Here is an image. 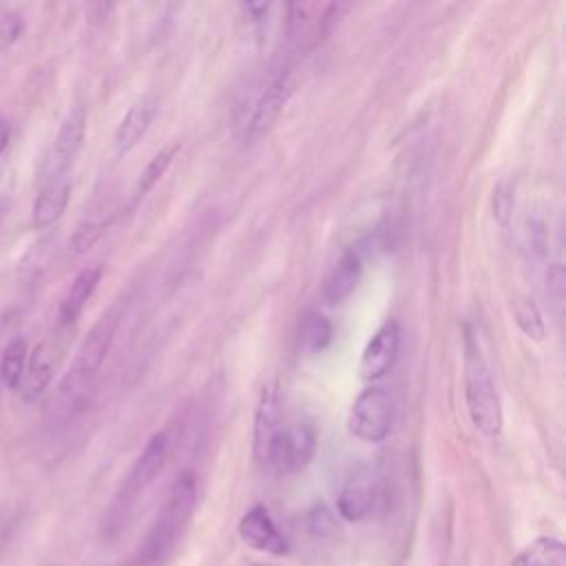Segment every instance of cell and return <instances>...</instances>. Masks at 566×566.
<instances>
[{
	"label": "cell",
	"instance_id": "obj_13",
	"mask_svg": "<svg viewBox=\"0 0 566 566\" xmlns=\"http://www.w3.org/2000/svg\"><path fill=\"white\" fill-rule=\"evenodd\" d=\"M58 366V346L54 339H47L34 348L30 363L25 368L23 383L19 388L25 403H36L50 388Z\"/></svg>",
	"mask_w": 566,
	"mask_h": 566
},
{
	"label": "cell",
	"instance_id": "obj_28",
	"mask_svg": "<svg viewBox=\"0 0 566 566\" xmlns=\"http://www.w3.org/2000/svg\"><path fill=\"white\" fill-rule=\"evenodd\" d=\"M10 140H12V127L6 118H0V155H3L10 146Z\"/></svg>",
	"mask_w": 566,
	"mask_h": 566
},
{
	"label": "cell",
	"instance_id": "obj_18",
	"mask_svg": "<svg viewBox=\"0 0 566 566\" xmlns=\"http://www.w3.org/2000/svg\"><path fill=\"white\" fill-rule=\"evenodd\" d=\"M513 566H566V548L557 537H537L524 546Z\"/></svg>",
	"mask_w": 566,
	"mask_h": 566
},
{
	"label": "cell",
	"instance_id": "obj_20",
	"mask_svg": "<svg viewBox=\"0 0 566 566\" xmlns=\"http://www.w3.org/2000/svg\"><path fill=\"white\" fill-rule=\"evenodd\" d=\"M330 341H333L330 322L319 313H311L304 322V328H302V346L308 352H322V350L328 348Z\"/></svg>",
	"mask_w": 566,
	"mask_h": 566
},
{
	"label": "cell",
	"instance_id": "obj_3",
	"mask_svg": "<svg viewBox=\"0 0 566 566\" xmlns=\"http://www.w3.org/2000/svg\"><path fill=\"white\" fill-rule=\"evenodd\" d=\"M462 346H465L462 377H465V401H467L469 418L480 434H485L489 438H498L502 432V425H504L502 403H500V394L496 390L491 368H489V363L482 355L480 341L471 328L465 330Z\"/></svg>",
	"mask_w": 566,
	"mask_h": 566
},
{
	"label": "cell",
	"instance_id": "obj_17",
	"mask_svg": "<svg viewBox=\"0 0 566 566\" xmlns=\"http://www.w3.org/2000/svg\"><path fill=\"white\" fill-rule=\"evenodd\" d=\"M102 279V268L100 265H91L85 268L72 283L69 293L65 295L63 304H61V313H58V324L61 328L74 326L78 322V317L83 315L87 302L94 297V293L98 291V283Z\"/></svg>",
	"mask_w": 566,
	"mask_h": 566
},
{
	"label": "cell",
	"instance_id": "obj_2",
	"mask_svg": "<svg viewBox=\"0 0 566 566\" xmlns=\"http://www.w3.org/2000/svg\"><path fill=\"white\" fill-rule=\"evenodd\" d=\"M197 504V478L182 471L168 487L166 500L140 548V566H162L184 535Z\"/></svg>",
	"mask_w": 566,
	"mask_h": 566
},
{
	"label": "cell",
	"instance_id": "obj_16",
	"mask_svg": "<svg viewBox=\"0 0 566 566\" xmlns=\"http://www.w3.org/2000/svg\"><path fill=\"white\" fill-rule=\"evenodd\" d=\"M72 199V177L69 175H54L47 177L43 191L36 197L34 204V226L36 228H50L56 224Z\"/></svg>",
	"mask_w": 566,
	"mask_h": 566
},
{
	"label": "cell",
	"instance_id": "obj_14",
	"mask_svg": "<svg viewBox=\"0 0 566 566\" xmlns=\"http://www.w3.org/2000/svg\"><path fill=\"white\" fill-rule=\"evenodd\" d=\"M157 107H160L157 98L153 94H146L138 102H133V107L124 113L113 138V146L120 157L131 153L142 142V138L146 135V131L155 120Z\"/></svg>",
	"mask_w": 566,
	"mask_h": 566
},
{
	"label": "cell",
	"instance_id": "obj_8",
	"mask_svg": "<svg viewBox=\"0 0 566 566\" xmlns=\"http://www.w3.org/2000/svg\"><path fill=\"white\" fill-rule=\"evenodd\" d=\"M341 6L335 3H293L289 8L286 34L297 52H313L330 34Z\"/></svg>",
	"mask_w": 566,
	"mask_h": 566
},
{
	"label": "cell",
	"instance_id": "obj_10",
	"mask_svg": "<svg viewBox=\"0 0 566 566\" xmlns=\"http://www.w3.org/2000/svg\"><path fill=\"white\" fill-rule=\"evenodd\" d=\"M399 352H401V328L396 322H388L368 341L361 355L359 377L370 383L383 379L394 368Z\"/></svg>",
	"mask_w": 566,
	"mask_h": 566
},
{
	"label": "cell",
	"instance_id": "obj_24",
	"mask_svg": "<svg viewBox=\"0 0 566 566\" xmlns=\"http://www.w3.org/2000/svg\"><path fill=\"white\" fill-rule=\"evenodd\" d=\"M19 526V513L14 509H0V553L8 548Z\"/></svg>",
	"mask_w": 566,
	"mask_h": 566
},
{
	"label": "cell",
	"instance_id": "obj_26",
	"mask_svg": "<svg viewBox=\"0 0 566 566\" xmlns=\"http://www.w3.org/2000/svg\"><path fill=\"white\" fill-rule=\"evenodd\" d=\"M548 293L557 300V304L562 302V295H564V270L562 265H555L551 272H548Z\"/></svg>",
	"mask_w": 566,
	"mask_h": 566
},
{
	"label": "cell",
	"instance_id": "obj_21",
	"mask_svg": "<svg viewBox=\"0 0 566 566\" xmlns=\"http://www.w3.org/2000/svg\"><path fill=\"white\" fill-rule=\"evenodd\" d=\"M175 155H177V146H168V149L160 151V153L146 164V168L142 171V175H140V179H138V188H135V195H138V197L149 195V193L157 186V182L166 175L168 166L173 164V157H175Z\"/></svg>",
	"mask_w": 566,
	"mask_h": 566
},
{
	"label": "cell",
	"instance_id": "obj_1",
	"mask_svg": "<svg viewBox=\"0 0 566 566\" xmlns=\"http://www.w3.org/2000/svg\"><path fill=\"white\" fill-rule=\"evenodd\" d=\"M317 454V432L306 421L283 416L274 390H265L254 418V458L279 476L304 471Z\"/></svg>",
	"mask_w": 566,
	"mask_h": 566
},
{
	"label": "cell",
	"instance_id": "obj_15",
	"mask_svg": "<svg viewBox=\"0 0 566 566\" xmlns=\"http://www.w3.org/2000/svg\"><path fill=\"white\" fill-rule=\"evenodd\" d=\"M361 274H363V263H361L359 252L357 250H346L326 276L324 300L330 306H339V304L348 302L355 295V291L359 289Z\"/></svg>",
	"mask_w": 566,
	"mask_h": 566
},
{
	"label": "cell",
	"instance_id": "obj_25",
	"mask_svg": "<svg viewBox=\"0 0 566 566\" xmlns=\"http://www.w3.org/2000/svg\"><path fill=\"white\" fill-rule=\"evenodd\" d=\"M311 529H313V535H317V537H324V535L333 533L335 522H333V515L328 513L326 507H317L311 513Z\"/></svg>",
	"mask_w": 566,
	"mask_h": 566
},
{
	"label": "cell",
	"instance_id": "obj_12",
	"mask_svg": "<svg viewBox=\"0 0 566 566\" xmlns=\"http://www.w3.org/2000/svg\"><path fill=\"white\" fill-rule=\"evenodd\" d=\"M239 535L248 546H252L261 553L286 555L291 551L289 540L283 537V533L276 529L270 511L259 504L243 513V518L239 522Z\"/></svg>",
	"mask_w": 566,
	"mask_h": 566
},
{
	"label": "cell",
	"instance_id": "obj_4",
	"mask_svg": "<svg viewBox=\"0 0 566 566\" xmlns=\"http://www.w3.org/2000/svg\"><path fill=\"white\" fill-rule=\"evenodd\" d=\"M168 449H171V438L166 432H157L146 443V447L142 449V454L129 469L127 478L122 480V485L105 515L102 529H105L107 537H116L127 529V524L131 522V518L138 509V502L144 498V493L151 489V485L162 474V469L168 460Z\"/></svg>",
	"mask_w": 566,
	"mask_h": 566
},
{
	"label": "cell",
	"instance_id": "obj_9",
	"mask_svg": "<svg viewBox=\"0 0 566 566\" xmlns=\"http://www.w3.org/2000/svg\"><path fill=\"white\" fill-rule=\"evenodd\" d=\"M295 87H297V80L291 72H281L268 87L265 91L261 94L254 111H252V118L248 122V129H246V138L250 142L268 135L272 131V127L279 122L283 109H286V105L291 102L293 94H295Z\"/></svg>",
	"mask_w": 566,
	"mask_h": 566
},
{
	"label": "cell",
	"instance_id": "obj_19",
	"mask_svg": "<svg viewBox=\"0 0 566 566\" xmlns=\"http://www.w3.org/2000/svg\"><path fill=\"white\" fill-rule=\"evenodd\" d=\"M28 368V341L23 337H17L8 344L3 352V361H0V379H3L8 390H17L23 383Z\"/></svg>",
	"mask_w": 566,
	"mask_h": 566
},
{
	"label": "cell",
	"instance_id": "obj_27",
	"mask_svg": "<svg viewBox=\"0 0 566 566\" xmlns=\"http://www.w3.org/2000/svg\"><path fill=\"white\" fill-rule=\"evenodd\" d=\"M23 30V23L19 21V17H6L3 25H0V36H3L6 43H12Z\"/></svg>",
	"mask_w": 566,
	"mask_h": 566
},
{
	"label": "cell",
	"instance_id": "obj_11",
	"mask_svg": "<svg viewBox=\"0 0 566 566\" xmlns=\"http://www.w3.org/2000/svg\"><path fill=\"white\" fill-rule=\"evenodd\" d=\"M85 135H87V111L83 107H74L58 129L54 151L50 157V177L72 175V166L85 144Z\"/></svg>",
	"mask_w": 566,
	"mask_h": 566
},
{
	"label": "cell",
	"instance_id": "obj_22",
	"mask_svg": "<svg viewBox=\"0 0 566 566\" xmlns=\"http://www.w3.org/2000/svg\"><path fill=\"white\" fill-rule=\"evenodd\" d=\"M513 317H515V324L518 328L533 341H542L544 339V319H542V313L540 308L535 306L533 300L529 297H522L515 302L513 306Z\"/></svg>",
	"mask_w": 566,
	"mask_h": 566
},
{
	"label": "cell",
	"instance_id": "obj_5",
	"mask_svg": "<svg viewBox=\"0 0 566 566\" xmlns=\"http://www.w3.org/2000/svg\"><path fill=\"white\" fill-rule=\"evenodd\" d=\"M118 322V311L111 308L96 322V326L85 337L69 372L61 383V396L67 403V407H80L89 399L94 383L111 352Z\"/></svg>",
	"mask_w": 566,
	"mask_h": 566
},
{
	"label": "cell",
	"instance_id": "obj_7",
	"mask_svg": "<svg viewBox=\"0 0 566 566\" xmlns=\"http://www.w3.org/2000/svg\"><path fill=\"white\" fill-rule=\"evenodd\" d=\"M394 421V396L385 388H368L357 396V401L350 407L348 429L355 438L379 445L392 434Z\"/></svg>",
	"mask_w": 566,
	"mask_h": 566
},
{
	"label": "cell",
	"instance_id": "obj_23",
	"mask_svg": "<svg viewBox=\"0 0 566 566\" xmlns=\"http://www.w3.org/2000/svg\"><path fill=\"white\" fill-rule=\"evenodd\" d=\"M102 232H105V224L102 221H87V224H83L74 232V237L69 239V252L72 254L87 252L89 248L96 246V241L102 237Z\"/></svg>",
	"mask_w": 566,
	"mask_h": 566
},
{
	"label": "cell",
	"instance_id": "obj_6",
	"mask_svg": "<svg viewBox=\"0 0 566 566\" xmlns=\"http://www.w3.org/2000/svg\"><path fill=\"white\" fill-rule=\"evenodd\" d=\"M337 509L348 522L381 518L388 511V485L379 469L370 465L355 467L341 485Z\"/></svg>",
	"mask_w": 566,
	"mask_h": 566
}]
</instances>
